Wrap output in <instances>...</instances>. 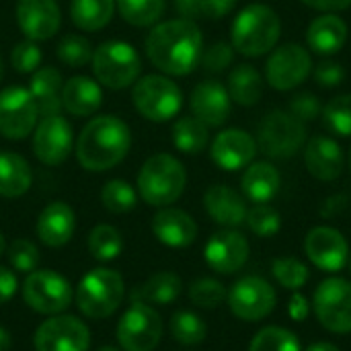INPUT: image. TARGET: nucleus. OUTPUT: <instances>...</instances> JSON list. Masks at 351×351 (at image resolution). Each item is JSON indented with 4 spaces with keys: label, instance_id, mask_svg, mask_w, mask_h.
Segmentation results:
<instances>
[{
    "label": "nucleus",
    "instance_id": "f257e3e1",
    "mask_svg": "<svg viewBox=\"0 0 351 351\" xmlns=\"http://www.w3.org/2000/svg\"><path fill=\"white\" fill-rule=\"evenodd\" d=\"M202 31L195 21L171 19L156 23L146 37V56L167 76H185L202 58Z\"/></svg>",
    "mask_w": 351,
    "mask_h": 351
},
{
    "label": "nucleus",
    "instance_id": "f03ea898",
    "mask_svg": "<svg viewBox=\"0 0 351 351\" xmlns=\"http://www.w3.org/2000/svg\"><path fill=\"white\" fill-rule=\"evenodd\" d=\"M130 146L132 132L128 123L115 115H99L82 128L74 152L82 169L99 173L117 167L128 156Z\"/></svg>",
    "mask_w": 351,
    "mask_h": 351
},
{
    "label": "nucleus",
    "instance_id": "7ed1b4c3",
    "mask_svg": "<svg viewBox=\"0 0 351 351\" xmlns=\"http://www.w3.org/2000/svg\"><path fill=\"white\" fill-rule=\"evenodd\" d=\"M187 185V171L179 158L160 152L150 156L138 173V195L154 208L175 204Z\"/></svg>",
    "mask_w": 351,
    "mask_h": 351
},
{
    "label": "nucleus",
    "instance_id": "20e7f679",
    "mask_svg": "<svg viewBox=\"0 0 351 351\" xmlns=\"http://www.w3.org/2000/svg\"><path fill=\"white\" fill-rule=\"evenodd\" d=\"M282 35L278 12L265 4L245 6L232 23V47L249 58L271 51Z\"/></svg>",
    "mask_w": 351,
    "mask_h": 351
},
{
    "label": "nucleus",
    "instance_id": "39448f33",
    "mask_svg": "<svg viewBox=\"0 0 351 351\" xmlns=\"http://www.w3.org/2000/svg\"><path fill=\"white\" fill-rule=\"evenodd\" d=\"M125 296L123 278L109 267L90 269L76 286L74 302L86 319L111 317Z\"/></svg>",
    "mask_w": 351,
    "mask_h": 351
},
{
    "label": "nucleus",
    "instance_id": "423d86ee",
    "mask_svg": "<svg viewBox=\"0 0 351 351\" xmlns=\"http://www.w3.org/2000/svg\"><path fill=\"white\" fill-rule=\"evenodd\" d=\"M95 80L111 90H121L132 86L142 72V60L136 47L121 39L103 41L90 60Z\"/></svg>",
    "mask_w": 351,
    "mask_h": 351
},
{
    "label": "nucleus",
    "instance_id": "0eeeda50",
    "mask_svg": "<svg viewBox=\"0 0 351 351\" xmlns=\"http://www.w3.org/2000/svg\"><path fill=\"white\" fill-rule=\"evenodd\" d=\"M132 101L138 113L154 123L173 119L183 107V93L165 74H148L134 82Z\"/></svg>",
    "mask_w": 351,
    "mask_h": 351
},
{
    "label": "nucleus",
    "instance_id": "6e6552de",
    "mask_svg": "<svg viewBox=\"0 0 351 351\" xmlns=\"http://www.w3.org/2000/svg\"><path fill=\"white\" fill-rule=\"evenodd\" d=\"M25 304L39 315H62L74 300L70 282L53 269H35L23 282Z\"/></svg>",
    "mask_w": 351,
    "mask_h": 351
},
{
    "label": "nucleus",
    "instance_id": "1a4fd4ad",
    "mask_svg": "<svg viewBox=\"0 0 351 351\" xmlns=\"http://www.w3.org/2000/svg\"><path fill=\"white\" fill-rule=\"evenodd\" d=\"M306 140V128L288 111H271L259 125L257 148L271 158L294 156Z\"/></svg>",
    "mask_w": 351,
    "mask_h": 351
},
{
    "label": "nucleus",
    "instance_id": "9d476101",
    "mask_svg": "<svg viewBox=\"0 0 351 351\" xmlns=\"http://www.w3.org/2000/svg\"><path fill=\"white\" fill-rule=\"evenodd\" d=\"M313 311L327 331L351 333V282L343 278L323 280L315 290Z\"/></svg>",
    "mask_w": 351,
    "mask_h": 351
},
{
    "label": "nucleus",
    "instance_id": "9b49d317",
    "mask_svg": "<svg viewBox=\"0 0 351 351\" xmlns=\"http://www.w3.org/2000/svg\"><path fill=\"white\" fill-rule=\"evenodd\" d=\"M226 300L237 319L245 323H257L274 313L278 296L267 280L259 276H245L232 284Z\"/></svg>",
    "mask_w": 351,
    "mask_h": 351
},
{
    "label": "nucleus",
    "instance_id": "f8f14e48",
    "mask_svg": "<svg viewBox=\"0 0 351 351\" xmlns=\"http://www.w3.org/2000/svg\"><path fill=\"white\" fill-rule=\"evenodd\" d=\"M162 337V319L154 306L132 302L117 323V341L123 351H152Z\"/></svg>",
    "mask_w": 351,
    "mask_h": 351
},
{
    "label": "nucleus",
    "instance_id": "ddd939ff",
    "mask_svg": "<svg viewBox=\"0 0 351 351\" xmlns=\"http://www.w3.org/2000/svg\"><path fill=\"white\" fill-rule=\"evenodd\" d=\"M39 121V109L25 86H6L0 90V134L8 140L27 138Z\"/></svg>",
    "mask_w": 351,
    "mask_h": 351
},
{
    "label": "nucleus",
    "instance_id": "4468645a",
    "mask_svg": "<svg viewBox=\"0 0 351 351\" xmlns=\"http://www.w3.org/2000/svg\"><path fill=\"white\" fill-rule=\"evenodd\" d=\"M33 346L35 351H88L90 331L72 315H53L37 327Z\"/></svg>",
    "mask_w": 351,
    "mask_h": 351
},
{
    "label": "nucleus",
    "instance_id": "2eb2a0df",
    "mask_svg": "<svg viewBox=\"0 0 351 351\" xmlns=\"http://www.w3.org/2000/svg\"><path fill=\"white\" fill-rule=\"evenodd\" d=\"M74 150V134L72 125L66 117L45 115L37 121L33 130V152L37 160L45 167H60L66 162L70 152Z\"/></svg>",
    "mask_w": 351,
    "mask_h": 351
},
{
    "label": "nucleus",
    "instance_id": "dca6fc26",
    "mask_svg": "<svg viewBox=\"0 0 351 351\" xmlns=\"http://www.w3.org/2000/svg\"><path fill=\"white\" fill-rule=\"evenodd\" d=\"M311 53L298 43H286L271 51L265 64V78L276 90H292L311 74Z\"/></svg>",
    "mask_w": 351,
    "mask_h": 351
},
{
    "label": "nucleus",
    "instance_id": "f3484780",
    "mask_svg": "<svg viewBox=\"0 0 351 351\" xmlns=\"http://www.w3.org/2000/svg\"><path fill=\"white\" fill-rule=\"evenodd\" d=\"M304 251L311 263L327 274L341 271L350 261V245L346 237L331 226H315L304 239Z\"/></svg>",
    "mask_w": 351,
    "mask_h": 351
},
{
    "label": "nucleus",
    "instance_id": "a211bd4d",
    "mask_svg": "<svg viewBox=\"0 0 351 351\" xmlns=\"http://www.w3.org/2000/svg\"><path fill=\"white\" fill-rule=\"evenodd\" d=\"M249 241L239 230L226 228L210 237L204 249V259L210 269L222 276H232L245 267L249 261Z\"/></svg>",
    "mask_w": 351,
    "mask_h": 351
},
{
    "label": "nucleus",
    "instance_id": "6ab92c4d",
    "mask_svg": "<svg viewBox=\"0 0 351 351\" xmlns=\"http://www.w3.org/2000/svg\"><path fill=\"white\" fill-rule=\"evenodd\" d=\"M14 16L21 33L31 41L51 39L62 25V10L56 0H16Z\"/></svg>",
    "mask_w": 351,
    "mask_h": 351
},
{
    "label": "nucleus",
    "instance_id": "aec40b11",
    "mask_svg": "<svg viewBox=\"0 0 351 351\" xmlns=\"http://www.w3.org/2000/svg\"><path fill=\"white\" fill-rule=\"evenodd\" d=\"M212 160L224 171H239L253 162L257 154V142L245 130H224L220 132L210 148Z\"/></svg>",
    "mask_w": 351,
    "mask_h": 351
},
{
    "label": "nucleus",
    "instance_id": "412c9836",
    "mask_svg": "<svg viewBox=\"0 0 351 351\" xmlns=\"http://www.w3.org/2000/svg\"><path fill=\"white\" fill-rule=\"evenodd\" d=\"M189 107L193 117L204 121L208 128H218L230 115V95L222 82L204 80L191 90Z\"/></svg>",
    "mask_w": 351,
    "mask_h": 351
},
{
    "label": "nucleus",
    "instance_id": "4be33fe9",
    "mask_svg": "<svg viewBox=\"0 0 351 351\" xmlns=\"http://www.w3.org/2000/svg\"><path fill=\"white\" fill-rule=\"evenodd\" d=\"M152 232L158 243L171 249H185L197 239L195 220L179 208H160L152 218Z\"/></svg>",
    "mask_w": 351,
    "mask_h": 351
},
{
    "label": "nucleus",
    "instance_id": "5701e85b",
    "mask_svg": "<svg viewBox=\"0 0 351 351\" xmlns=\"http://www.w3.org/2000/svg\"><path fill=\"white\" fill-rule=\"evenodd\" d=\"M37 237L45 247L60 249L68 245L76 230V216L74 210L66 202H51L47 204L35 224Z\"/></svg>",
    "mask_w": 351,
    "mask_h": 351
},
{
    "label": "nucleus",
    "instance_id": "b1692460",
    "mask_svg": "<svg viewBox=\"0 0 351 351\" xmlns=\"http://www.w3.org/2000/svg\"><path fill=\"white\" fill-rule=\"evenodd\" d=\"M204 208L208 216L224 228L241 226L249 212L243 195L228 185H212L204 195Z\"/></svg>",
    "mask_w": 351,
    "mask_h": 351
},
{
    "label": "nucleus",
    "instance_id": "393cba45",
    "mask_svg": "<svg viewBox=\"0 0 351 351\" xmlns=\"http://www.w3.org/2000/svg\"><path fill=\"white\" fill-rule=\"evenodd\" d=\"M304 162L308 173L319 181H335L343 171L341 146L325 136L313 138L304 148Z\"/></svg>",
    "mask_w": 351,
    "mask_h": 351
},
{
    "label": "nucleus",
    "instance_id": "a878e982",
    "mask_svg": "<svg viewBox=\"0 0 351 351\" xmlns=\"http://www.w3.org/2000/svg\"><path fill=\"white\" fill-rule=\"evenodd\" d=\"M103 105L101 84L90 76H72L62 88V107L74 117H88Z\"/></svg>",
    "mask_w": 351,
    "mask_h": 351
},
{
    "label": "nucleus",
    "instance_id": "bb28decb",
    "mask_svg": "<svg viewBox=\"0 0 351 351\" xmlns=\"http://www.w3.org/2000/svg\"><path fill=\"white\" fill-rule=\"evenodd\" d=\"M308 47L321 56L337 53L348 41V25L337 14H323L317 16L306 31Z\"/></svg>",
    "mask_w": 351,
    "mask_h": 351
},
{
    "label": "nucleus",
    "instance_id": "cd10ccee",
    "mask_svg": "<svg viewBox=\"0 0 351 351\" xmlns=\"http://www.w3.org/2000/svg\"><path fill=\"white\" fill-rule=\"evenodd\" d=\"M62 88H64V80H62V74L56 68L43 66V68L33 72L31 82H29V93L33 95V99L37 103L39 117L60 113V109H62Z\"/></svg>",
    "mask_w": 351,
    "mask_h": 351
},
{
    "label": "nucleus",
    "instance_id": "c85d7f7f",
    "mask_svg": "<svg viewBox=\"0 0 351 351\" xmlns=\"http://www.w3.org/2000/svg\"><path fill=\"white\" fill-rule=\"evenodd\" d=\"M183 290V282L173 271H158L146 282L136 286L130 294L132 302H144L148 306H167L173 304Z\"/></svg>",
    "mask_w": 351,
    "mask_h": 351
},
{
    "label": "nucleus",
    "instance_id": "c756f323",
    "mask_svg": "<svg viewBox=\"0 0 351 351\" xmlns=\"http://www.w3.org/2000/svg\"><path fill=\"white\" fill-rule=\"evenodd\" d=\"M282 177L271 162H251L241 179L243 193L255 204H267L280 191Z\"/></svg>",
    "mask_w": 351,
    "mask_h": 351
},
{
    "label": "nucleus",
    "instance_id": "7c9ffc66",
    "mask_svg": "<svg viewBox=\"0 0 351 351\" xmlns=\"http://www.w3.org/2000/svg\"><path fill=\"white\" fill-rule=\"evenodd\" d=\"M33 173L29 162L16 152H0V195L14 199L29 191Z\"/></svg>",
    "mask_w": 351,
    "mask_h": 351
},
{
    "label": "nucleus",
    "instance_id": "2f4dec72",
    "mask_svg": "<svg viewBox=\"0 0 351 351\" xmlns=\"http://www.w3.org/2000/svg\"><path fill=\"white\" fill-rule=\"evenodd\" d=\"M226 90L230 95V101L243 107H251L257 105L263 97V78L251 64H239L228 76Z\"/></svg>",
    "mask_w": 351,
    "mask_h": 351
},
{
    "label": "nucleus",
    "instance_id": "473e14b6",
    "mask_svg": "<svg viewBox=\"0 0 351 351\" xmlns=\"http://www.w3.org/2000/svg\"><path fill=\"white\" fill-rule=\"evenodd\" d=\"M115 12V0H72L70 19L80 31H99L109 25Z\"/></svg>",
    "mask_w": 351,
    "mask_h": 351
},
{
    "label": "nucleus",
    "instance_id": "72a5a7b5",
    "mask_svg": "<svg viewBox=\"0 0 351 351\" xmlns=\"http://www.w3.org/2000/svg\"><path fill=\"white\" fill-rule=\"evenodd\" d=\"M210 142L208 125L193 115L179 117L173 125V144L185 154H199Z\"/></svg>",
    "mask_w": 351,
    "mask_h": 351
},
{
    "label": "nucleus",
    "instance_id": "f704fd0d",
    "mask_svg": "<svg viewBox=\"0 0 351 351\" xmlns=\"http://www.w3.org/2000/svg\"><path fill=\"white\" fill-rule=\"evenodd\" d=\"M121 19L134 27H152L160 21L167 2L165 0H115Z\"/></svg>",
    "mask_w": 351,
    "mask_h": 351
},
{
    "label": "nucleus",
    "instance_id": "c9c22d12",
    "mask_svg": "<svg viewBox=\"0 0 351 351\" xmlns=\"http://www.w3.org/2000/svg\"><path fill=\"white\" fill-rule=\"evenodd\" d=\"M123 251V239L111 224H97L88 234V253L97 261H113Z\"/></svg>",
    "mask_w": 351,
    "mask_h": 351
},
{
    "label": "nucleus",
    "instance_id": "e433bc0d",
    "mask_svg": "<svg viewBox=\"0 0 351 351\" xmlns=\"http://www.w3.org/2000/svg\"><path fill=\"white\" fill-rule=\"evenodd\" d=\"M171 335L181 346H199L208 337V327L204 319L191 311H177L171 317Z\"/></svg>",
    "mask_w": 351,
    "mask_h": 351
},
{
    "label": "nucleus",
    "instance_id": "4c0bfd02",
    "mask_svg": "<svg viewBox=\"0 0 351 351\" xmlns=\"http://www.w3.org/2000/svg\"><path fill=\"white\" fill-rule=\"evenodd\" d=\"M101 204L111 214H128L138 204V191L123 179H111L101 189Z\"/></svg>",
    "mask_w": 351,
    "mask_h": 351
},
{
    "label": "nucleus",
    "instance_id": "58836bf2",
    "mask_svg": "<svg viewBox=\"0 0 351 351\" xmlns=\"http://www.w3.org/2000/svg\"><path fill=\"white\" fill-rule=\"evenodd\" d=\"M271 274L278 280V284L286 290L298 292L306 282H308V267L296 259V257H278L271 263Z\"/></svg>",
    "mask_w": 351,
    "mask_h": 351
},
{
    "label": "nucleus",
    "instance_id": "ea45409f",
    "mask_svg": "<svg viewBox=\"0 0 351 351\" xmlns=\"http://www.w3.org/2000/svg\"><path fill=\"white\" fill-rule=\"evenodd\" d=\"M249 351H300V341L284 327H265L251 339Z\"/></svg>",
    "mask_w": 351,
    "mask_h": 351
},
{
    "label": "nucleus",
    "instance_id": "a19ab883",
    "mask_svg": "<svg viewBox=\"0 0 351 351\" xmlns=\"http://www.w3.org/2000/svg\"><path fill=\"white\" fill-rule=\"evenodd\" d=\"M93 45L86 37L82 35H66L60 39L58 47H56V53H58V60L62 64H66L68 68H82L86 64H90L93 60Z\"/></svg>",
    "mask_w": 351,
    "mask_h": 351
},
{
    "label": "nucleus",
    "instance_id": "79ce46f5",
    "mask_svg": "<svg viewBox=\"0 0 351 351\" xmlns=\"http://www.w3.org/2000/svg\"><path fill=\"white\" fill-rule=\"evenodd\" d=\"M226 288L214 278H199L189 286V300L197 308H218L226 300Z\"/></svg>",
    "mask_w": 351,
    "mask_h": 351
},
{
    "label": "nucleus",
    "instance_id": "37998d69",
    "mask_svg": "<svg viewBox=\"0 0 351 351\" xmlns=\"http://www.w3.org/2000/svg\"><path fill=\"white\" fill-rule=\"evenodd\" d=\"M247 226L251 232H255L257 237H274L280 232L282 228V218H280V212L267 204H257L253 206L249 212H247Z\"/></svg>",
    "mask_w": 351,
    "mask_h": 351
},
{
    "label": "nucleus",
    "instance_id": "c03bdc74",
    "mask_svg": "<svg viewBox=\"0 0 351 351\" xmlns=\"http://www.w3.org/2000/svg\"><path fill=\"white\" fill-rule=\"evenodd\" d=\"M323 119L339 136H351V93L339 95L323 109Z\"/></svg>",
    "mask_w": 351,
    "mask_h": 351
},
{
    "label": "nucleus",
    "instance_id": "a18cd8bd",
    "mask_svg": "<svg viewBox=\"0 0 351 351\" xmlns=\"http://www.w3.org/2000/svg\"><path fill=\"white\" fill-rule=\"evenodd\" d=\"M6 257H8V263L14 271H21V274H31L37 269L39 265V251L37 247L27 241V239H16L12 241L8 247H6Z\"/></svg>",
    "mask_w": 351,
    "mask_h": 351
},
{
    "label": "nucleus",
    "instance_id": "49530a36",
    "mask_svg": "<svg viewBox=\"0 0 351 351\" xmlns=\"http://www.w3.org/2000/svg\"><path fill=\"white\" fill-rule=\"evenodd\" d=\"M41 60H43V53L37 41H31V39L19 41L10 51V64L21 74H33L35 70H39Z\"/></svg>",
    "mask_w": 351,
    "mask_h": 351
},
{
    "label": "nucleus",
    "instance_id": "de8ad7c7",
    "mask_svg": "<svg viewBox=\"0 0 351 351\" xmlns=\"http://www.w3.org/2000/svg\"><path fill=\"white\" fill-rule=\"evenodd\" d=\"M234 60V47L232 43H226V41H216L212 43L206 51H202V66L204 70L208 72H222L226 70Z\"/></svg>",
    "mask_w": 351,
    "mask_h": 351
},
{
    "label": "nucleus",
    "instance_id": "09e8293b",
    "mask_svg": "<svg viewBox=\"0 0 351 351\" xmlns=\"http://www.w3.org/2000/svg\"><path fill=\"white\" fill-rule=\"evenodd\" d=\"M290 113L304 121H313L321 115V103L317 99V95L313 93H298L292 101H290Z\"/></svg>",
    "mask_w": 351,
    "mask_h": 351
},
{
    "label": "nucleus",
    "instance_id": "8fccbe9b",
    "mask_svg": "<svg viewBox=\"0 0 351 351\" xmlns=\"http://www.w3.org/2000/svg\"><path fill=\"white\" fill-rule=\"evenodd\" d=\"M343 78H346V70H343V66L337 64V62L327 60V62H321V64L315 68V80H317V84H321V86H325V88H331V86L341 84Z\"/></svg>",
    "mask_w": 351,
    "mask_h": 351
},
{
    "label": "nucleus",
    "instance_id": "3c124183",
    "mask_svg": "<svg viewBox=\"0 0 351 351\" xmlns=\"http://www.w3.org/2000/svg\"><path fill=\"white\" fill-rule=\"evenodd\" d=\"M199 6H202V16L222 19L237 6V0H199Z\"/></svg>",
    "mask_w": 351,
    "mask_h": 351
},
{
    "label": "nucleus",
    "instance_id": "603ef678",
    "mask_svg": "<svg viewBox=\"0 0 351 351\" xmlns=\"http://www.w3.org/2000/svg\"><path fill=\"white\" fill-rule=\"evenodd\" d=\"M16 288H19L16 274L10 267L0 265V306L6 304L16 294Z\"/></svg>",
    "mask_w": 351,
    "mask_h": 351
},
{
    "label": "nucleus",
    "instance_id": "864d4df0",
    "mask_svg": "<svg viewBox=\"0 0 351 351\" xmlns=\"http://www.w3.org/2000/svg\"><path fill=\"white\" fill-rule=\"evenodd\" d=\"M308 313H311V304H308L306 296L300 294V292H294L292 298H290V302H288V315H290V319L296 321V323H302L308 317Z\"/></svg>",
    "mask_w": 351,
    "mask_h": 351
},
{
    "label": "nucleus",
    "instance_id": "5fc2aeb1",
    "mask_svg": "<svg viewBox=\"0 0 351 351\" xmlns=\"http://www.w3.org/2000/svg\"><path fill=\"white\" fill-rule=\"evenodd\" d=\"M175 8H177V12L181 14V19L195 21L197 16H202L199 0H175Z\"/></svg>",
    "mask_w": 351,
    "mask_h": 351
},
{
    "label": "nucleus",
    "instance_id": "6e6d98bb",
    "mask_svg": "<svg viewBox=\"0 0 351 351\" xmlns=\"http://www.w3.org/2000/svg\"><path fill=\"white\" fill-rule=\"evenodd\" d=\"M306 6L317 8V10H327V12H335V10H346L351 6V0H302Z\"/></svg>",
    "mask_w": 351,
    "mask_h": 351
},
{
    "label": "nucleus",
    "instance_id": "4d7b16f0",
    "mask_svg": "<svg viewBox=\"0 0 351 351\" xmlns=\"http://www.w3.org/2000/svg\"><path fill=\"white\" fill-rule=\"evenodd\" d=\"M306 351H339V348L333 343H327V341H317V343H311Z\"/></svg>",
    "mask_w": 351,
    "mask_h": 351
},
{
    "label": "nucleus",
    "instance_id": "13d9d810",
    "mask_svg": "<svg viewBox=\"0 0 351 351\" xmlns=\"http://www.w3.org/2000/svg\"><path fill=\"white\" fill-rule=\"evenodd\" d=\"M10 346H12L10 333H8L4 327H0V351H8L10 350Z\"/></svg>",
    "mask_w": 351,
    "mask_h": 351
},
{
    "label": "nucleus",
    "instance_id": "bf43d9fd",
    "mask_svg": "<svg viewBox=\"0 0 351 351\" xmlns=\"http://www.w3.org/2000/svg\"><path fill=\"white\" fill-rule=\"evenodd\" d=\"M6 247H8V245H6V241H4V234L0 232V257L6 253Z\"/></svg>",
    "mask_w": 351,
    "mask_h": 351
},
{
    "label": "nucleus",
    "instance_id": "052dcab7",
    "mask_svg": "<svg viewBox=\"0 0 351 351\" xmlns=\"http://www.w3.org/2000/svg\"><path fill=\"white\" fill-rule=\"evenodd\" d=\"M97 351H119L117 348H113V346H103V348H99Z\"/></svg>",
    "mask_w": 351,
    "mask_h": 351
},
{
    "label": "nucleus",
    "instance_id": "680f3d73",
    "mask_svg": "<svg viewBox=\"0 0 351 351\" xmlns=\"http://www.w3.org/2000/svg\"><path fill=\"white\" fill-rule=\"evenodd\" d=\"M2 76H4V62H2V56H0V80H2Z\"/></svg>",
    "mask_w": 351,
    "mask_h": 351
},
{
    "label": "nucleus",
    "instance_id": "e2e57ef3",
    "mask_svg": "<svg viewBox=\"0 0 351 351\" xmlns=\"http://www.w3.org/2000/svg\"><path fill=\"white\" fill-rule=\"evenodd\" d=\"M350 167H351V150H350Z\"/></svg>",
    "mask_w": 351,
    "mask_h": 351
},
{
    "label": "nucleus",
    "instance_id": "0e129e2a",
    "mask_svg": "<svg viewBox=\"0 0 351 351\" xmlns=\"http://www.w3.org/2000/svg\"><path fill=\"white\" fill-rule=\"evenodd\" d=\"M350 269H351V257H350Z\"/></svg>",
    "mask_w": 351,
    "mask_h": 351
}]
</instances>
